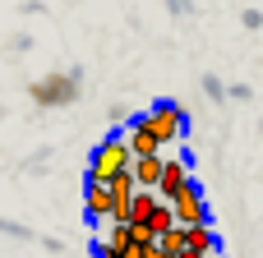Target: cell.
Returning a JSON list of instances; mask_svg holds the SVG:
<instances>
[{
	"mask_svg": "<svg viewBox=\"0 0 263 258\" xmlns=\"http://www.w3.org/2000/svg\"><path fill=\"white\" fill-rule=\"evenodd\" d=\"M134 166V152H129V143H125V134H111V138H102L97 148H92V157H88V180H111L116 171H129Z\"/></svg>",
	"mask_w": 263,
	"mask_h": 258,
	"instance_id": "cell-1",
	"label": "cell"
},
{
	"mask_svg": "<svg viewBox=\"0 0 263 258\" xmlns=\"http://www.w3.org/2000/svg\"><path fill=\"white\" fill-rule=\"evenodd\" d=\"M143 120H148V129L157 134V143H162V148L185 138V111H180L176 102H157V106H153Z\"/></svg>",
	"mask_w": 263,
	"mask_h": 258,
	"instance_id": "cell-2",
	"label": "cell"
},
{
	"mask_svg": "<svg viewBox=\"0 0 263 258\" xmlns=\"http://www.w3.org/2000/svg\"><path fill=\"white\" fill-rule=\"evenodd\" d=\"M171 208H176V226H203L208 222V203H203V194H199L194 180L171 199Z\"/></svg>",
	"mask_w": 263,
	"mask_h": 258,
	"instance_id": "cell-3",
	"label": "cell"
},
{
	"mask_svg": "<svg viewBox=\"0 0 263 258\" xmlns=\"http://www.w3.org/2000/svg\"><path fill=\"white\" fill-rule=\"evenodd\" d=\"M83 208H88V222H111V185L88 180V189H83Z\"/></svg>",
	"mask_w": 263,
	"mask_h": 258,
	"instance_id": "cell-4",
	"label": "cell"
},
{
	"mask_svg": "<svg viewBox=\"0 0 263 258\" xmlns=\"http://www.w3.org/2000/svg\"><path fill=\"white\" fill-rule=\"evenodd\" d=\"M185 185H190V166H185V162H166V166H162V180H157V199L171 203Z\"/></svg>",
	"mask_w": 263,
	"mask_h": 258,
	"instance_id": "cell-5",
	"label": "cell"
},
{
	"mask_svg": "<svg viewBox=\"0 0 263 258\" xmlns=\"http://www.w3.org/2000/svg\"><path fill=\"white\" fill-rule=\"evenodd\" d=\"M125 143H129V152H134V157H143V152H162V143H157V134L148 129V120H143V115L125 129Z\"/></svg>",
	"mask_w": 263,
	"mask_h": 258,
	"instance_id": "cell-6",
	"label": "cell"
},
{
	"mask_svg": "<svg viewBox=\"0 0 263 258\" xmlns=\"http://www.w3.org/2000/svg\"><path fill=\"white\" fill-rule=\"evenodd\" d=\"M162 166H166V157H162V152H143V157H134V180H139L143 189H157Z\"/></svg>",
	"mask_w": 263,
	"mask_h": 258,
	"instance_id": "cell-7",
	"label": "cell"
},
{
	"mask_svg": "<svg viewBox=\"0 0 263 258\" xmlns=\"http://www.w3.org/2000/svg\"><path fill=\"white\" fill-rule=\"evenodd\" d=\"M134 226H148V235L157 240L162 231H171V226H176V208H171L166 199H157V208L148 212V222H134Z\"/></svg>",
	"mask_w": 263,
	"mask_h": 258,
	"instance_id": "cell-8",
	"label": "cell"
},
{
	"mask_svg": "<svg viewBox=\"0 0 263 258\" xmlns=\"http://www.w3.org/2000/svg\"><path fill=\"white\" fill-rule=\"evenodd\" d=\"M185 249H199V254H217V231L203 222V226H185Z\"/></svg>",
	"mask_w": 263,
	"mask_h": 258,
	"instance_id": "cell-9",
	"label": "cell"
},
{
	"mask_svg": "<svg viewBox=\"0 0 263 258\" xmlns=\"http://www.w3.org/2000/svg\"><path fill=\"white\" fill-rule=\"evenodd\" d=\"M102 245H111V249H129L134 245V231H129V222H106V235H102Z\"/></svg>",
	"mask_w": 263,
	"mask_h": 258,
	"instance_id": "cell-10",
	"label": "cell"
},
{
	"mask_svg": "<svg viewBox=\"0 0 263 258\" xmlns=\"http://www.w3.org/2000/svg\"><path fill=\"white\" fill-rule=\"evenodd\" d=\"M157 208V189H143L139 185V194H134V208H129V222H148V212Z\"/></svg>",
	"mask_w": 263,
	"mask_h": 258,
	"instance_id": "cell-11",
	"label": "cell"
},
{
	"mask_svg": "<svg viewBox=\"0 0 263 258\" xmlns=\"http://www.w3.org/2000/svg\"><path fill=\"white\" fill-rule=\"evenodd\" d=\"M157 249H162V254H180V249H185V226L162 231V235H157Z\"/></svg>",
	"mask_w": 263,
	"mask_h": 258,
	"instance_id": "cell-12",
	"label": "cell"
},
{
	"mask_svg": "<svg viewBox=\"0 0 263 258\" xmlns=\"http://www.w3.org/2000/svg\"><path fill=\"white\" fill-rule=\"evenodd\" d=\"M92 258H125V254H120V249H111V245H97V249H92Z\"/></svg>",
	"mask_w": 263,
	"mask_h": 258,
	"instance_id": "cell-13",
	"label": "cell"
},
{
	"mask_svg": "<svg viewBox=\"0 0 263 258\" xmlns=\"http://www.w3.org/2000/svg\"><path fill=\"white\" fill-rule=\"evenodd\" d=\"M153 258H176V254H162V249H153Z\"/></svg>",
	"mask_w": 263,
	"mask_h": 258,
	"instance_id": "cell-14",
	"label": "cell"
}]
</instances>
